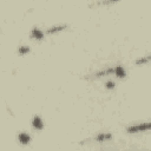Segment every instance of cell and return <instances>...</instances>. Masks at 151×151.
I'll return each instance as SVG.
<instances>
[{"label": "cell", "instance_id": "1", "mask_svg": "<svg viewBox=\"0 0 151 151\" xmlns=\"http://www.w3.org/2000/svg\"><path fill=\"white\" fill-rule=\"evenodd\" d=\"M150 129V123H143L138 125H132L126 129L129 133H136V132H142V131H147Z\"/></svg>", "mask_w": 151, "mask_h": 151}, {"label": "cell", "instance_id": "11", "mask_svg": "<svg viewBox=\"0 0 151 151\" xmlns=\"http://www.w3.org/2000/svg\"><path fill=\"white\" fill-rule=\"evenodd\" d=\"M119 0H101L100 2L96 4V5H111V4H114V2H118Z\"/></svg>", "mask_w": 151, "mask_h": 151}, {"label": "cell", "instance_id": "10", "mask_svg": "<svg viewBox=\"0 0 151 151\" xmlns=\"http://www.w3.org/2000/svg\"><path fill=\"white\" fill-rule=\"evenodd\" d=\"M147 61H149V55H146V57H144V58H140V59L136 60V65L139 66V65H143V64H145V63H147Z\"/></svg>", "mask_w": 151, "mask_h": 151}, {"label": "cell", "instance_id": "12", "mask_svg": "<svg viewBox=\"0 0 151 151\" xmlns=\"http://www.w3.org/2000/svg\"><path fill=\"white\" fill-rule=\"evenodd\" d=\"M106 87H107L109 90H112V88L114 87V83H113V81H111V80H110V81H107V83H106Z\"/></svg>", "mask_w": 151, "mask_h": 151}, {"label": "cell", "instance_id": "4", "mask_svg": "<svg viewBox=\"0 0 151 151\" xmlns=\"http://www.w3.org/2000/svg\"><path fill=\"white\" fill-rule=\"evenodd\" d=\"M68 26L67 25H58V26H52L50 28L46 29V33L47 34H53V33H57V32H60V31H64L66 29Z\"/></svg>", "mask_w": 151, "mask_h": 151}, {"label": "cell", "instance_id": "8", "mask_svg": "<svg viewBox=\"0 0 151 151\" xmlns=\"http://www.w3.org/2000/svg\"><path fill=\"white\" fill-rule=\"evenodd\" d=\"M110 73H113V67L106 68V70H103V71H99V72H97V73H93L92 76H93L94 78H99V77H103V76H107V74H110Z\"/></svg>", "mask_w": 151, "mask_h": 151}, {"label": "cell", "instance_id": "2", "mask_svg": "<svg viewBox=\"0 0 151 151\" xmlns=\"http://www.w3.org/2000/svg\"><path fill=\"white\" fill-rule=\"evenodd\" d=\"M18 140H19L20 144L27 145V144L31 142V137H29V134L26 133V132H20V133L18 134Z\"/></svg>", "mask_w": 151, "mask_h": 151}, {"label": "cell", "instance_id": "7", "mask_svg": "<svg viewBox=\"0 0 151 151\" xmlns=\"http://www.w3.org/2000/svg\"><path fill=\"white\" fill-rule=\"evenodd\" d=\"M112 138V134L111 133H109V132H103V133H99L94 139L97 140V142H105V140H109V139H111Z\"/></svg>", "mask_w": 151, "mask_h": 151}, {"label": "cell", "instance_id": "3", "mask_svg": "<svg viewBox=\"0 0 151 151\" xmlns=\"http://www.w3.org/2000/svg\"><path fill=\"white\" fill-rule=\"evenodd\" d=\"M31 38H32V39H35V40H42V39H44V32L40 31L39 28L34 27V28L31 31Z\"/></svg>", "mask_w": 151, "mask_h": 151}, {"label": "cell", "instance_id": "6", "mask_svg": "<svg viewBox=\"0 0 151 151\" xmlns=\"http://www.w3.org/2000/svg\"><path fill=\"white\" fill-rule=\"evenodd\" d=\"M32 125L37 130H41L44 127V123H42V120H41V118L39 116H34V118L32 120Z\"/></svg>", "mask_w": 151, "mask_h": 151}, {"label": "cell", "instance_id": "5", "mask_svg": "<svg viewBox=\"0 0 151 151\" xmlns=\"http://www.w3.org/2000/svg\"><path fill=\"white\" fill-rule=\"evenodd\" d=\"M113 73H114V76L118 77V78H125V76H126L125 70H124L123 66H120V65H117V66L113 67Z\"/></svg>", "mask_w": 151, "mask_h": 151}, {"label": "cell", "instance_id": "9", "mask_svg": "<svg viewBox=\"0 0 151 151\" xmlns=\"http://www.w3.org/2000/svg\"><path fill=\"white\" fill-rule=\"evenodd\" d=\"M28 52H29V47H28V46H20V47L18 48V53L21 54V55H24V54H26V53H28Z\"/></svg>", "mask_w": 151, "mask_h": 151}]
</instances>
